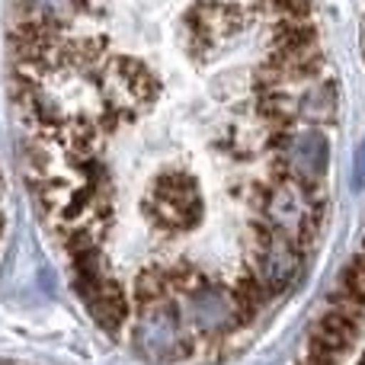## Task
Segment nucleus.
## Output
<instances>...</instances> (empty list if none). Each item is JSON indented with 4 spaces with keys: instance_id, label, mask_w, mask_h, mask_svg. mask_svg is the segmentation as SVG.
Here are the masks:
<instances>
[{
    "instance_id": "1",
    "label": "nucleus",
    "mask_w": 365,
    "mask_h": 365,
    "mask_svg": "<svg viewBox=\"0 0 365 365\" xmlns=\"http://www.w3.org/2000/svg\"><path fill=\"white\" fill-rule=\"evenodd\" d=\"M362 186H365V145L356 154V189H362Z\"/></svg>"
},
{
    "instance_id": "2",
    "label": "nucleus",
    "mask_w": 365,
    "mask_h": 365,
    "mask_svg": "<svg viewBox=\"0 0 365 365\" xmlns=\"http://www.w3.org/2000/svg\"><path fill=\"white\" fill-rule=\"evenodd\" d=\"M359 253H362V257H365V244H362V250H359Z\"/></svg>"
}]
</instances>
